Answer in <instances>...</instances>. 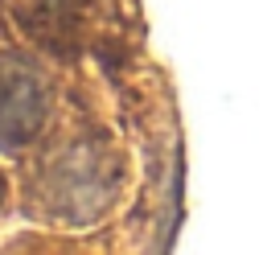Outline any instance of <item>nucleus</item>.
<instances>
[{
	"label": "nucleus",
	"mask_w": 263,
	"mask_h": 255,
	"mask_svg": "<svg viewBox=\"0 0 263 255\" xmlns=\"http://www.w3.org/2000/svg\"><path fill=\"white\" fill-rule=\"evenodd\" d=\"M0 193H4V181H0Z\"/></svg>",
	"instance_id": "obj_1"
}]
</instances>
